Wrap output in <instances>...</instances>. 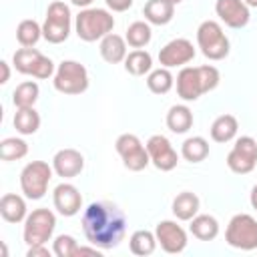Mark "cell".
Returning a JSON list of instances; mask_svg holds the SVG:
<instances>
[{
	"mask_svg": "<svg viewBox=\"0 0 257 257\" xmlns=\"http://www.w3.org/2000/svg\"><path fill=\"white\" fill-rule=\"evenodd\" d=\"M181 155L189 163H201V161H205L207 155H209V143H207V139H203V137H189L181 145Z\"/></svg>",
	"mask_w": 257,
	"mask_h": 257,
	"instance_id": "29",
	"label": "cell"
},
{
	"mask_svg": "<svg viewBox=\"0 0 257 257\" xmlns=\"http://www.w3.org/2000/svg\"><path fill=\"white\" fill-rule=\"evenodd\" d=\"M70 2H72L74 6H78V8H88L94 0H70Z\"/></svg>",
	"mask_w": 257,
	"mask_h": 257,
	"instance_id": "40",
	"label": "cell"
},
{
	"mask_svg": "<svg viewBox=\"0 0 257 257\" xmlns=\"http://www.w3.org/2000/svg\"><path fill=\"white\" fill-rule=\"evenodd\" d=\"M143 14H145L147 22L165 26L175 16V4H171L169 0H149L143 8Z\"/></svg>",
	"mask_w": 257,
	"mask_h": 257,
	"instance_id": "21",
	"label": "cell"
},
{
	"mask_svg": "<svg viewBox=\"0 0 257 257\" xmlns=\"http://www.w3.org/2000/svg\"><path fill=\"white\" fill-rule=\"evenodd\" d=\"M199 197L191 191H183L173 199V215L179 221H191L199 213Z\"/></svg>",
	"mask_w": 257,
	"mask_h": 257,
	"instance_id": "22",
	"label": "cell"
},
{
	"mask_svg": "<svg viewBox=\"0 0 257 257\" xmlns=\"http://www.w3.org/2000/svg\"><path fill=\"white\" fill-rule=\"evenodd\" d=\"M173 84H175V78H173L171 70L165 68V66H161L157 70H151L149 76H147V86L155 94H167L173 88Z\"/></svg>",
	"mask_w": 257,
	"mask_h": 257,
	"instance_id": "32",
	"label": "cell"
},
{
	"mask_svg": "<svg viewBox=\"0 0 257 257\" xmlns=\"http://www.w3.org/2000/svg\"><path fill=\"white\" fill-rule=\"evenodd\" d=\"M155 237L157 243L161 245V249L165 253H181L187 247V233L181 225H177L175 221H161L155 227Z\"/></svg>",
	"mask_w": 257,
	"mask_h": 257,
	"instance_id": "15",
	"label": "cell"
},
{
	"mask_svg": "<svg viewBox=\"0 0 257 257\" xmlns=\"http://www.w3.org/2000/svg\"><path fill=\"white\" fill-rule=\"evenodd\" d=\"M151 36H153L151 26L147 22H143V20H137V22L128 24L126 34H124V40L133 48H143V46H147L151 42Z\"/></svg>",
	"mask_w": 257,
	"mask_h": 257,
	"instance_id": "33",
	"label": "cell"
},
{
	"mask_svg": "<svg viewBox=\"0 0 257 257\" xmlns=\"http://www.w3.org/2000/svg\"><path fill=\"white\" fill-rule=\"evenodd\" d=\"M56 227V215L50 209H34L26 219H24V241L28 247L32 245H44L50 241L52 233Z\"/></svg>",
	"mask_w": 257,
	"mask_h": 257,
	"instance_id": "10",
	"label": "cell"
},
{
	"mask_svg": "<svg viewBox=\"0 0 257 257\" xmlns=\"http://www.w3.org/2000/svg\"><path fill=\"white\" fill-rule=\"evenodd\" d=\"M78 243L72 235H58L54 239V245H52V251L54 255L58 257H76V251H78Z\"/></svg>",
	"mask_w": 257,
	"mask_h": 257,
	"instance_id": "35",
	"label": "cell"
},
{
	"mask_svg": "<svg viewBox=\"0 0 257 257\" xmlns=\"http://www.w3.org/2000/svg\"><path fill=\"white\" fill-rule=\"evenodd\" d=\"M52 82L62 94H80L88 88V70L76 60H62L54 72Z\"/></svg>",
	"mask_w": 257,
	"mask_h": 257,
	"instance_id": "6",
	"label": "cell"
},
{
	"mask_svg": "<svg viewBox=\"0 0 257 257\" xmlns=\"http://www.w3.org/2000/svg\"><path fill=\"white\" fill-rule=\"evenodd\" d=\"M0 215L8 223H20L28 217L26 213V201L16 193H6L0 199Z\"/></svg>",
	"mask_w": 257,
	"mask_h": 257,
	"instance_id": "19",
	"label": "cell"
},
{
	"mask_svg": "<svg viewBox=\"0 0 257 257\" xmlns=\"http://www.w3.org/2000/svg\"><path fill=\"white\" fill-rule=\"evenodd\" d=\"M197 44L203 56L209 60H223L229 54V38L225 36L221 24L215 20H205L199 24Z\"/></svg>",
	"mask_w": 257,
	"mask_h": 257,
	"instance_id": "4",
	"label": "cell"
},
{
	"mask_svg": "<svg viewBox=\"0 0 257 257\" xmlns=\"http://www.w3.org/2000/svg\"><path fill=\"white\" fill-rule=\"evenodd\" d=\"M112 12H124L133 6V0H104Z\"/></svg>",
	"mask_w": 257,
	"mask_h": 257,
	"instance_id": "36",
	"label": "cell"
},
{
	"mask_svg": "<svg viewBox=\"0 0 257 257\" xmlns=\"http://www.w3.org/2000/svg\"><path fill=\"white\" fill-rule=\"evenodd\" d=\"M257 165V141L253 137H239L227 155V167L237 175H247Z\"/></svg>",
	"mask_w": 257,
	"mask_h": 257,
	"instance_id": "12",
	"label": "cell"
},
{
	"mask_svg": "<svg viewBox=\"0 0 257 257\" xmlns=\"http://www.w3.org/2000/svg\"><path fill=\"white\" fill-rule=\"evenodd\" d=\"M40 36H42V26L36 20H32V18L22 20L18 24V28H16V40H18L20 46L32 48L40 40Z\"/></svg>",
	"mask_w": 257,
	"mask_h": 257,
	"instance_id": "31",
	"label": "cell"
},
{
	"mask_svg": "<svg viewBox=\"0 0 257 257\" xmlns=\"http://www.w3.org/2000/svg\"><path fill=\"white\" fill-rule=\"evenodd\" d=\"M76 255L80 257V255H92V257H102V253H100V249L98 247H78V251H76Z\"/></svg>",
	"mask_w": 257,
	"mask_h": 257,
	"instance_id": "38",
	"label": "cell"
},
{
	"mask_svg": "<svg viewBox=\"0 0 257 257\" xmlns=\"http://www.w3.org/2000/svg\"><path fill=\"white\" fill-rule=\"evenodd\" d=\"M52 169L62 179L78 177L84 169V157L76 149H60L52 159Z\"/></svg>",
	"mask_w": 257,
	"mask_h": 257,
	"instance_id": "18",
	"label": "cell"
},
{
	"mask_svg": "<svg viewBox=\"0 0 257 257\" xmlns=\"http://www.w3.org/2000/svg\"><path fill=\"white\" fill-rule=\"evenodd\" d=\"M12 64L20 74H28V76H34V78H40V80L50 78L56 72L54 62L48 56H44L36 48H26V46H22L14 52Z\"/></svg>",
	"mask_w": 257,
	"mask_h": 257,
	"instance_id": "8",
	"label": "cell"
},
{
	"mask_svg": "<svg viewBox=\"0 0 257 257\" xmlns=\"http://www.w3.org/2000/svg\"><path fill=\"white\" fill-rule=\"evenodd\" d=\"M215 12H217L219 20L229 28H243V26H247V22L251 18L249 6L243 0H217Z\"/></svg>",
	"mask_w": 257,
	"mask_h": 257,
	"instance_id": "16",
	"label": "cell"
},
{
	"mask_svg": "<svg viewBox=\"0 0 257 257\" xmlns=\"http://www.w3.org/2000/svg\"><path fill=\"white\" fill-rule=\"evenodd\" d=\"M243 2H245L249 8H257V0H243Z\"/></svg>",
	"mask_w": 257,
	"mask_h": 257,
	"instance_id": "42",
	"label": "cell"
},
{
	"mask_svg": "<svg viewBox=\"0 0 257 257\" xmlns=\"http://www.w3.org/2000/svg\"><path fill=\"white\" fill-rule=\"evenodd\" d=\"M28 155V145L22 139L8 137L0 143V159L2 161H20Z\"/></svg>",
	"mask_w": 257,
	"mask_h": 257,
	"instance_id": "34",
	"label": "cell"
},
{
	"mask_svg": "<svg viewBox=\"0 0 257 257\" xmlns=\"http://www.w3.org/2000/svg\"><path fill=\"white\" fill-rule=\"evenodd\" d=\"M189 231L193 233V237H197L199 241H213L219 235V221L213 215H195L191 219Z\"/></svg>",
	"mask_w": 257,
	"mask_h": 257,
	"instance_id": "23",
	"label": "cell"
},
{
	"mask_svg": "<svg viewBox=\"0 0 257 257\" xmlns=\"http://www.w3.org/2000/svg\"><path fill=\"white\" fill-rule=\"evenodd\" d=\"M0 68H2V78H0V82L2 84H6L8 82V78H10V68H8V62H0Z\"/></svg>",
	"mask_w": 257,
	"mask_h": 257,
	"instance_id": "39",
	"label": "cell"
},
{
	"mask_svg": "<svg viewBox=\"0 0 257 257\" xmlns=\"http://www.w3.org/2000/svg\"><path fill=\"white\" fill-rule=\"evenodd\" d=\"M151 68H153V56L143 48L128 52L124 58V70L133 76H145L147 72H151Z\"/></svg>",
	"mask_w": 257,
	"mask_h": 257,
	"instance_id": "26",
	"label": "cell"
},
{
	"mask_svg": "<svg viewBox=\"0 0 257 257\" xmlns=\"http://www.w3.org/2000/svg\"><path fill=\"white\" fill-rule=\"evenodd\" d=\"M225 241L231 247L241 249V251L257 249V219L247 213L235 215L227 225Z\"/></svg>",
	"mask_w": 257,
	"mask_h": 257,
	"instance_id": "7",
	"label": "cell"
},
{
	"mask_svg": "<svg viewBox=\"0 0 257 257\" xmlns=\"http://www.w3.org/2000/svg\"><path fill=\"white\" fill-rule=\"evenodd\" d=\"M239 131V122L233 114H221L211 124V139L215 143H229L235 139Z\"/></svg>",
	"mask_w": 257,
	"mask_h": 257,
	"instance_id": "24",
	"label": "cell"
},
{
	"mask_svg": "<svg viewBox=\"0 0 257 257\" xmlns=\"http://www.w3.org/2000/svg\"><path fill=\"white\" fill-rule=\"evenodd\" d=\"M114 149L116 153L120 155L122 159V165L128 169V171H143L149 163H151V157H149V151L147 147L141 143V139L133 133H124L120 135L116 141H114Z\"/></svg>",
	"mask_w": 257,
	"mask_h": 257,
	"instance_id": "11",
	"label": "cell"
},
{
	"mask_svg": "<svg viewBox=\"0 0 257 257\" xmlns=\"http://www.w3.org/2000/svg\"><path fill=\"white\" fill-rule=\"evenodd\" d=\"M147 151H149V157H151V163L159 169V171H173L179 163V155L177 151L173 149L171 141L163 135H153L149 141H147Z\"/></svg>",
	"mask_w": 257,
	"mask_h": 257,
	"instance_id": "13",
	"label": "cell"
},
{
	"mask_svg": "<svg viewBox=\"0 0 257 257\" xmlns=\"http://www.w3.org/2000/svg\"><path fill=\"white\" fill-rule=\"evenodd\" d=\"M28 257H50V251L44 247V245H32L28 247Z\"/></svg>",
	"mask_w": 257,
	"mask_h": 257,
	"instance_id": "37",
	"label": "cell"
},
{
	"mask_svg": "<svg viewBox=\"0 0 257 257\" xmlns=\"http://www.w3.org/2000/svg\"><path fill=\"white\" fill-rule=\"evenodd\" d=\"M112 28H114V18L104 8H82L74 22L76 36L84 42L102 40L106 34L112 32Z\"/></svg>",
	"mask_w": 257,
	"mask_h": 257,
	"instance_id": "3",
	"label": "cell"
},
{
	"mask_svg": "<svg viewBox=\"0 0 257 257\" xmlns=\"http://www.w3.org/2000/svg\"><path fill=\"white\" fill-rule=\"evenodd\" d=\"M193 58H195V48H193V42L187 38H175L159 50V62L165 68L183 66Z\"/></svg>",
	"mask_w": 257,
	"mask_h": 257,
	"instance_id": "14",
	"label": "cell"
},
{
	"mask_svg": "<svg viewBox=\"0 0 257 257\" xmlns=\"http://www.w3.org/2000/svg\"><path fill=\"white\" fill-rule=\"evenodd\" d=\"M221 80V74L215 66L203 64V66H183L177 74V94L191 102L197 100L201 94L217 88Z\"/></svg>",
	"mask_w": 257,
	"mask_h": 257,
	"instance_id": "2",
	"label": "cell"
},
{
	"mask_svg": "<svg viewBox=\"0 0 257 257\" xmlns=\"http://www.w3.org/2000/svg\"><path fill=\"white\" fill-rule=\"evenodd\" d=\"M167 126L177 133V135H183L187 133L191 126H193V112L187 104H175L169 108L167 112Z\"/></svg>",
	"mask_w": 257,
	"mask_h": 257,
	"instance_id": "25",
	"label": "cell"
},
{
	"mask_svg": "<svg viewBox=\"0 0 257 257\" xmlns=\"http://www.w3.org/2000/svg\"><path fill=\"white\" fill-rule=\"evenodd\" d=\"M100 56L108 62V64H118L126 58V40L118 34H106L102 40H100Z\"/></svg>",
	"mask_w": 257,
	"mask_h": 257,
	"instance_id": "20",
	"label": "cell"
},
{
	"mask_svg": "<svg viewBox=\"0 0 257 257\" xmlns=\"http://www.w3.org/2000/svg\"><path fill=\"white\" fill-rule=\"evenodd\" d=\"M82 231L90 245L98 249H112L124 237L126 217L114 203L94 201L82 213Z\"/></svg>",
	"mask_w": 257,
	"mask_h": 257,
	"instance_id": "1",
	"label": "cell"
},
{
	"mask_svg": "<svg viewBox=\"0 0 257 257\" xmlns=\"http://www.w3.org/2000/svg\"><path fill=\"white\" fill-rule=\"evenodd\" d=\"M128 247H131L133 255H139V257L151 255L157 249V237H155V233H151L147 229H139V231H135L131 235Z\"/></svg>",
	"mask_w": 257,
	"mask_h": 257,
	"instance_id": "28",
	"label": "cell"
},
{
	"mask_svg": "<svg viewBox=\"0 0 257 257\" xmlns=\"http://www.w3.org/2000/svg\"><path fill=\"white\" fill-rule=\"evenodd\" d=\"M171 4H179V2H183V0H169Z\"/></svg>",
	"mask_w": 257,
	"mask_h": 257,
	"instance_id": "43",
	"label": "cell"
},
{
	"mask_svg": "<svg viewBox=\"0 0 257 257\" xmlns=\"http://www.w3.org/2000/svg\"><path fill=\"white\" fill-rule=\"evenodd\" d=\"M14 128L20 135H34L40 128V114L34 110V106L16 108L14 114Z\"/></svg>",
	"mask_w": 257,
	"mask_h": 257,
	"instance_id": "27",
	"label": "cell"
},
{
	"mask_svg": "<svg viewBox=\"0 0 257 257\" xmlns=\"http://www.w3.org/2000/svg\"><path fill=\"white\" fill-rule=\"evenodd\" d=\"M249 201H251V207L257 211V185L251 189V199H249Z\"/></svg>",
	"mask_w": 257,
	"mask_h": 257,
	"instance_id": "41",
	"label": "cell"
},
{
	"mask_svg": "<svg viewBox=\"0 0 257 257\" xmlns=\"http://www.w3.org/2000/svg\"><path fill=\"white\" fill-rule=\"evenodd\" d=\"M52 203H54V209L62 215V217H72L80 211L82 207V195L80 191L70 185V183H60L54 193H52Z\"/></svg>",
	"mask_w": 257,
	"mask_h": 257,
	"instance_id": "17",
	"label": "cell"
},
{
	"mask_svg": "<svg viewBox=\"0 0 257 257\" xmlns=\"http://www.w3.org/2000/svg\"><path fill=\"white\" fill-rule=\"evenodd\" d=\"M54 169L44 161H32L28 163L20 173V189L26 199L38 201L46 195L48 183L52 179Z\"/></svg>",
	"mask_w": 257,
	"mask_h": 257,
	"instance_id": "5",
	"label": "cell"
},
{
	"mask_svg": "<svg viewBox=\"0 0 257 257\" xmlns=\"http://www.w3.org/2000/svg\"><path fill=\"white\" fill-rule=\"evenodd\" d=\"M38 94H40V88L34 80H26V82H20L14 92H12V102L16 108H26V106H34V102L38 100Z\"/></svg>",
	"mask_w": 257,
	"mask_h": 257,
	"instance_id": "30",
	"label": "cell"
},
{
	"mask_svg": "<svg viewBox=\"0 0 257 257\" xmlns=\"http://www.w3.org/2000/svg\"><path fill=\"white\" fill-rule=\"evenodd\" d=\"M68 34H70V8L64 2L54 0L48 4L46 18L42 24V36L50 44H60L68 38Z\"/></svg>",
	"mask_w": 257,
	"mask_h": 257,
	"instance_id": "9",
	"label": "cell"
}]
</instances>
